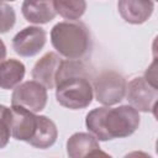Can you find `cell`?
<instances>
[{"label":"cell","mask_w":158,"mask_h":158,"mask_svg":"<svg viewBox=\"0 0 158 158\" xmlns=\"http://www.w3.org/2000/svg\"><path fill=\"white\" fill-rule=\"evenodd\" d=\"M51 43L59 56L81 59L90 49V33L80 21H62L52 27Z\"/></svg>","instance_id":"2"},{"label":"cell","mask_w":158,"mask_h":158,"mask_svg":"<svg viewBox=\"0 0 158 158\" xmlns=\"http://www.w3.org/2000/svg\"><path fill=\"white\" fill-rule=\"evenodd\" d=\"M58 137V128L56 123L44 115H37V126L33 136L27 142L38 149H47L52 147Z\"/></svg>","instance_id":"13"},{"label":"cell","mask_w":158,"mask_h":158,"mask_svg":"<svg viewBox=\"0 0 158 158\" xmlns=\"http://www.w3.org/2000/svg\"><path fill=\"white\" fill-rule=\"evenodd\" d=\"M48 100L47 88L36 80L20 83L14 88L11 95V105L25 107L32 112H41Z\"/></svg>","instance_id":"5"},{"label":"cell","mask_w":158,"mask_h":158,"mask_svg":"<svg viewBox=\"0 0 158 158\" xmlns=\"http://www.w3.org/2000/svg\"><path fill=\"white\" fill-rule=\"evenodd\" d=\"M16 22V14L12 6L0 0V33L9 32Z\"/></svg>","instance_id":"16"},{"label":"cell","mask_w":158,"mask_h":158,"mask_svg":"<svg viewBox=\"0 0 158 158\" xmlns=\"http://www.w3.org/2000/svg\"><path fill=\"white\" fill-rule=\"evenodd\" d=\"M126 98L131 106L142 112H152L156 115L158 100V88L151 85L144 77L133 78L126 85Z\"/></svg>","instance_id":"6"},{"label":"cell","mask_w":158,"mask_h":158,"mask_svg":"<svg viewBox=\"0 0 158 158\" xmlns=\"http://www.w3.org/2000/svg\"><path fill=\"white\" fill-rule=\"evenodd\" d=\"M5 58H6V46L2 42V40H0V63L5 60Z\"/></svg>","instance_id":"19"},{"label":"cell","mask_w":158,"mask_h":158,"mask_svg":"<svg viewBox=\"0 0 158 158\" xmlns=\"http://www.w3.org/2000/svg\"><path fill=\"white\" fill-rule=\"evenodd\" d=\"M10 136V107L0 104V149L7 146Z\"/></svg>","instance_id":"17"},{"label":"cell","mask_w":158,"mask_h":158,"mask_svg":"<svg viewBox=\"0 0 158 158\" xmlns=\"http://www.w3.org/2000/svg\"><path fill=\"white\" fill-rule=\"evenodd\" d=\"M36 126H37V115H35V112L21 106L11 105L10 130L12 138L17 141L28 142L35 133Z\"/></svg>","instance_id":"8"},{"label":"cell","mask_w":158,"mask_h":158,"mask_svg":"<svg viewBox=\"0 0 158 158\" xmlns=\"http://www.w3.org/2000/svg\"><path fill=\"white\" fill-rule=\"evenodd\" d=\"M53 5L56 12L69 21L79 20L86 10L85 0H53Z\"/></svg>","instance_id":"15"},{"label":"cell","mask_w":158,"mask_h":158,"mask_svg":"<svg viewBox=\"0 0 158 158\" xmlns=\"http://www.w3.org/2000/svg\"><path fill=\"white\" fill-rule=\"evenodd\" d=\"M62 63V58L56 52H47L33 65L31 75L32 79L41 83L47 89L56 88V78Z\"/></svg>","instance_id":"9"},{"label":"cell","mask_w":158,"mask_h":158,"mask_svg":"<svg viewBox=\"0 0 158 158\" xmlns=\"http://www.w3.org/2000/svg\"><path fill=\"white\" fill-rule=\"evenodd\" d=\"M47 42V33L38 26L22 28L12 38V48L21 57H33L38 54Z\"/></svg>","instance_id":"7"},{"label":"cell","mask_w":158,"mask_h":158,"mask_svg":"<svg viewBox=\"0 0 158 158\" xmlns=\"http://www.w3.org/2000/svg\"><path fill=\"white\" fill-rule=\"evenodd\" d=\"M56 99L59 105L67 109H85L94 99L93 85L86 77H67L56 83Z\"/></svg>","instance_id":"3"},{"label":"cell","mask_w":158,"mask_h":158,"mask_svg":"<svg viewBox=\"0 0 158 158\" xmlns=\"http://www.w3.org/2000/svg\"><path fill=\"white\" fill-rule=\"evenodd\" d=\"M67 154L70 158H83L88 156H98L106 153L100 151L96 137L91 133L77 132L73 133L67 141Z\"/></svg>","instance_id":"11"},{"label":"cell","mask_w":158,"mask_h":158,"mask_svg":"<svg viewBox=\"0 0 158 158\" xmlns=\"http://www.w3.org/2000/svg\"><path fill=\"white\" fill-rule=\"evenodd\" d=\"M153 1H156V0H153Z\"/></svg>","instance_id":"21"},{"label":"cell","mask_w":158,"mask_h":158,"mask_svg":"<svg viewBox=\"0 0 158 158\" xmlns=\"http://www.w3.org/2000/svg\"><path fill=\"white\" fill-rule=\"evenodd\" d=\"M126 85L127 81L122 74L115 70H104L94 79L95 99L105 106L116 105L125 98Z\"/></svg>","instance_id":"4"},{"label":"cell","mask_w":158,"mask_h":158,"mask_svg":"<svg viewBox=\"0 0 158 158\" xmlns=\"http://www.w3.org/2000/svg\"><path fill=\"white\" fill-rule=\"evenodd\" d=\"M144 79L153 86L158 88L157 85V60H153V63L147 68L144 73Z\"/></svg>","instance_id":"18"},{"label":"cell","mask_w":158,"mask_h":158,"mask_svg":"<svg viewBox=\"0 0 158 158\" xmlns=\"http://www.w3.org/2000/svg\"><path fill=\"white\" fill-rule=\"evenodd\" d=\"M141 122L139 112L131 105L111 109L101 106L86 114L85 126L99 141L125 138L136 132Z\"/></svg>","instance_id":"1"},{"label":"cell","mask_w":158,"mask_h":158,"mask_svg":"<svg viewBox=\"0 0 158 158\" xmlns=\"http://www.w3.org/2000/svg\"><path fill=\"white\" fill-rule=\"evenodd\" d=\"M21 11L25 20L35 25L48 23L57 15L53 0H23Z\"/></svg>","instance_id":"12"},{"label":"cell","mask_w":158,"mask_h":158,"mask_svg":"<svg viewBox=\"0 0 158 158\" xmlns=\"http://www.w3.org/2000/svg\"><path fill=\"white\" fill-rule=\"evenodd\" d=\"M1 1H15V0H1Z\"/></svg>","instance_id":"20"},{"label":"cell","mask_w":158,"mask_h":158,"mask_svg":"<svg viewBox=\"0 0 158 158\" xmlns=\"http://www.w3.org/2000/svg\"><path fill=\"white\" fill-rule=\"evenodd\" d=\"M26 67L19 59H5L0 63V88L10 90L17 86L25 78Z\"/></svg>","instance_id":"14"},{"label":"cell","mask_w":158,"mask_h":158,"mask_svg":"<svg viewBox=\"0 0 158 158\" xmlns=\"http://www.w3.org/2000/svg\"><path fill=\"white\" fill-rule=\"evenodd\" d=\"M120 16L128 23L141 25L149 20L154 10L153 0H118Z\"/></svg>","instance_id":"10"}]
</instances>
